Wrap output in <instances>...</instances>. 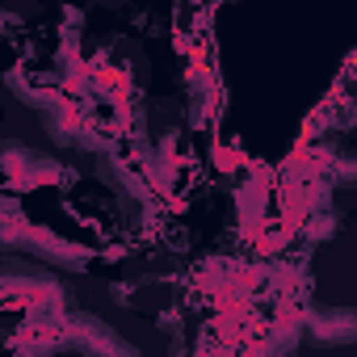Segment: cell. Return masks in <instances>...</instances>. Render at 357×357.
I'll return each instance as SVG.
<instances>
[{"instance_id": "cell-1", "label": "cell", "mask_w": 357, "mask_h": 357, "mask_svg": "<svg viewBox=\"0 0 357 357\" xmlns=\"http://www.w3.org/2000/svg\"><path fill=\"white\" fill-rule=\"evenodd\" d=\"M307 336L315 344H353L357 340V311L336 307V311H307Z\"/></svg>"}]
</instances>
